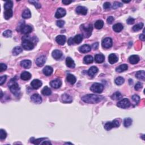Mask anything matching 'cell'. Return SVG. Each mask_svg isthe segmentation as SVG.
I'll use <instances>...</instances> for the list:
<instances>
[{
  "label": "cell",
  "mask_w": 145,
  "mask_h": 145,
  "mask_svg": "<svg viewBox=\"0 0 145 145\" xmlns=\"http://www.w3.org/2000/svg\"><path fill=\"white\" fill-rule=\"evenodd\" d=\"M103 96L94 94H87L83 96L82 100L84 103L89 104H95L101 101L103 99Z\"/></svg>",
  "instance_id": "1"
},
{
  "label": "cell",
  "mask_w": 145,
  "mask_h": 145,
  "mask_svg": "<svg viewBox=\"0 0 145 145\" xmlns=\"http://www.w3.org/2000/svg\"><path fill=\"white\" fill-rule=\"evenodd\" d=\"M9 87L10 90L12 94H14L17 97H18L20 95V89L19 86L18 84L14 81L12 82V80L10 81V84H9Z\"/></svg>",
  "instance_id": "2"
},
{
  "label": "cell",
  "mask_w": 145,
  "mask_h": 145,
  "mask_svg": "<svg viewBox=\"0 0 145 145\" xmlns=\"http://www.w3.org/2000/svg\"><path fill=\"white\" fill-rule=\"evenodd\" d=\"M103 89H104V86L102 84L99 83H95L92 84L90 87V90L91 91L95 93H98V94H100L102 92Z\"/></svg>",
  "instance_id": "3"
},
{
  "label": "cell",
  "mask_w": 145,
  "mask_h": 145,
  "mask_svg": "<svg viewBox=\"0 0 145 145\" xmlns=\"http://www.w3.org/2000/svg\"><path fill=\"white\" fill-rule=\"evenodd\" d=\"M22 45L23 46V49L27 50V51H30V50L34 49V43L29 39H23Z\"/></svg>",
  "instance_id": "4"
},
{
  "label": "cell",
  "mask_w": 145,
  "mask_h": 145,
  "mask_svg": "<svg viewBox=\"0 0 145 145\" xmlns=\"http://www.w3.org/2000/svg\"><path fill=\"white\" fill-rule=\"evenodd\" d=\"M120 125V122L118 120H114L112 122H107L105 124L104 128L107 130H110L113 127H118Z\"/></svg>",
  "instance_id": "5"
},
{
  "label": "cell",
  "mask_w": 145,
  "mask_h": 145,
  "mask_svg": "<svg viewBox=\"0 0 145 145\" xmlns=\"http://www.w3.org/2000/svg\"><path fill=\"white\" fill-rule=\"evenodd\" d=\"M130 105L131 104L130 101H129L128 99H127V98L122 99L121 100L118 101L117 104V106L118 107L123 109L129 108L130 106Z\"/></svg>",
  "instance_id": "6"
},
{
  "label": "cell",
  "mask_w": 145,
  "mask_h": 145,
  "mask_svg": "<svg viewBox=\"0 0 145 145\" xmlns=\"http://www.w3.org/2000/svg\"><path fill=\"white\" fill-rule=\"evenodd\" d=\"M81 27H82V30L84 31L83 33L85 37H89L91 35V32L93 29L92 25H89L88 26H85V25H83Z\"/></svg>",
  "instance_id": "7"
},
{
  "label": "cell",
  "mask_w": 145,
  "mask_h": 145,
  "mask_svg": "<svg viewBox=\"0 0 145 145\" xmlns=\"http://www.w3.org/2000/svg\"><path fill=\"white\" fill-rule=\"evenodd\" d=\"M112 44H113V41H112V39L110 37L105 38L102 41V43H101L103 47L106 48V49L112 47Z\"/></svg>",
  "instance_id": "8"
},
{
  "label": "cell",
  "mask_w": 145,
  "mask_h": 145,
  "mask_svg": "<svg viewBox=\"0 0 145 145\" xmlns=\"http://www.w3.org/2000/svg\"><path fill=\"white\" fill-rule=\"evenodd\" d=\"M20 31L22 32V34H28L31 33L32 31V28L29 25H22L20 26Z\"/></svg>",
  "instance_id": "9"
},
{
  "label": "cell",
  "mask_w": 145,
  "mask_h": 145,
  "mask_svg": "<svg viewBox=\"0 0 145 145\" xmlns=\"http://www.w3.org/2000/svg\"><path fill=\"white\" fill-rule=\"evenodd\" d=\"M50 85L52 87L57 89L61 87L62 85V82L60 79H56L50 82Z\"/></svg>",
  "instance_id": "10"
},
{
  "label": "cell",
  "mask_w": 145,
  "mask_h": 145,
  "mask_svg": "<svg viewBox=\"0 0 145 145\" xmlns=\"http://www.w3.org/2000/svg\"><path fill=\"white\" fill-rule=\"evenodd\" d=\"M31 99L32 102H34V103L37 104H40V103L42 102V98H41V96L37 94H35L32 95L31 97Z\"/></svg>",
  "instance_id": "11"
},
{
  "label": "cell",
  "mask_w": 145,
  "mask_h": 145,
  "mask_svg": "<svg viewBox=\"0 0 145 145\" xmlns=\"http://www.w3.org/2000/svg\"><path fill=\"white\" fill-rule=\"evenodd\" d=\"M46 61V57L42 55V56H39V57L37 58V59L36 60V64L38 66L41 67L44 65Z\"/></svg>",
  "instance_id": "12"
},
{
  "label": "cell",
  "mask_w": 145,
  "mask_h": 145,
  "mask_svg": "<svg viewBox=\"0 0 145 145\" xmlns=\"http://www.w3.org/2000/svg\"><path fill=\"white\" fill-rule=\"evenodd\" d=\"M66 10L65 9H63V8H58L57 10L56 14H55V17H56V18L59 19V18H63L66 15Z\"/></svg>",
  "instance_id": "13"
},
{
  "label": "cell",
  "mask_w": 145,
  "mask_h": 145,
  "mask_svg": "<svg viewBox=\"0 0 145 145\" xmlns=\"http://www.w3.org/2000/svg\"><path fill=\"white\" fill-rule=\"evenodd\" d=\"M31 87L33 88L34 89L37 90L39 89V88L42 86V82L40 80H39V79H34L31 82Z\"/></svg>",
  "instance_id": "14"
},
{
  "label": "cell",
  "mask_w": 145,
  "mask_h": 145,
  "mask_svg": "<svg viewBox=\"0 0 145 145\" xmlns=\"http://www.w3.org/2000/svg\"><path fill=\"white\" fill-rule=\"evenodd\" d=\"M76 13L78 14L85 15L87 13V9L86 7L79 6L76 8Z\"/></svg>",
  "instance_id": "15"
},
{
  "label": "cell",
  "mask_w": 145,
  "mask_h": 145,
  "mask_svg": "<svg viewBox=\"0 0 145 145\" xmlns=\"http://www.w3.org/2000/svg\"><path fill=\"white\" fill-rule=\"evenodd\" d=\"M56 42L61 45H63L66 41V37L64 35H58L56 38Z\"/></svg>",
  "instance_id": "16"
},
{
  "label": "cell",
  "mask_w": 145,
  "mask_h": 145,
  "mask_svg": "<svg viewBox=\"0 0 145 145\" xmlns=\"http://www.w3.org/2000/svg\"><path fill=\"white\" fill-rule=\"evenodd\" d=\"M91 47L88 44H84L79 48V51L80 52L83 53H86L90 52Z\"/></svg>",
  "instance_id": "17"
},
{
  "label": "cell",
  "mask_w": 145,
  "mask_h": 145,
  "mask_svg": "<svg viewBox=\"0 0 145 145\" xmlns=\"http://www.w3.org/2000/svg\"><path fill=\"white\" fill-rule=\"evenodd\" d=\"M31 63H32L30 60H23V61H22L21 62H20V66H21L22 67H23V68L28 69H30L31 68Z\"/></svg>",
  "instance_id": "18"
},
{
  "label": "cell",
  "mask_w": 145,
  "mask_h": 145,
  "mask_svg": "<svg viewBox=\"0 0 145 145\" xmlns=\"http://www.w3.org/2000/svg\"><path fill=\"white\" fill-rule=\"evenodd\" d=\"M99 71L98 70V68L96 66H92L89 69V70H88L87 74L90 77H94V75L97 73V72Z\"/></svg>",
  "instance_id": "19"
},
{
  "label": "cell",
  "mask_w": 145,
  "mask_h": 145,
  "mask_svg": "<svg viewBox=\"0 0 145 145\" xmlns=\"http://www.w3.org/2000/svg\"><path fill=\"white\" fill-rule=\"evenodd\" d=\"M61 99L63 102L64 103H70L72 101V98L67 94H63L61 96Z\"/></svg>",
  "instance_id": "20"
},
{
  "label": "cell",
  "mask_w": 145,
  "mask_h": 145,
  "mask_svg": "<svg viewBox=\"0 0 145 145\" xmlns=\"http://www.w3.org/2000/svg\"><path fill=\"white\" fill-rule=\"evenodd\" d=\"M52 56L54 59L56 60H58L60 59V58L62 56H63V53L61 51L58 49L54 50L52 53Z\"/></svg>",
  "instance_id": "21"
},
{
  "label": "cell",
  "mask_w": 145,
  "mask_h": 145,
  "mask_svg": "<svg viewBox=\"0 0 145 145\" xmlns=\"http://www.w3.org/2000/svg\"><path fill=\"white\" fill-rule=\"evenodd\" d=\"M108 61L110 64H114L118 61V57L115 54L112 53L109 55L108 56Z\"/></svg>",
  "instance_id": "22"
},
{
  "label": "cell",
  "mask_w": 145,
  "mask_h": 145,
  "mask_svg": "<svg viewBox=\"0 0 145 145\" xmlns=\"http://www.w3.org/2000/svg\"><path fill=\"white\" fill-rule=\"evenodd\" d=\"M129 63L133 65L136 64L139 61V57L137 55H132L129 58Z\"/></svg>",
  "instance_id": "23"
},
{
  "label": "cell",
  "mask_w": 145,
  "mask_h": 145,
  "mask_svg": "<svg viewBox=\"0 0 145 145\" xmlns=\"http://www.w3.org/2000/svg\"><path fill=\"white\" fill-rule=\"evenodd\" d=\"M31 78V74L28 72H23L20 74V78L23 81L30 80Z\"/></svg>",
  "instance_id": "24"
},
{
  "label": "cell",
  "mask_w": 145,
  "mask_h": 145,
  "mask_svg": "<svg viewBox=\"0 0 145 145\" xmlns=\"http://www.w3.org/2000/svg\"><path fill=\"white\" fill-rule=\"evenodd\" d=\"M53 72V68L50 66H46L45 68L43 69V72L44 75L46 76H49L51 75Z\"/></svg>",
  "instance_id": "25"
},
{
  "label": "cell",
  "mask_w": 145,
  "mask_h": 145,
  "mask_svg": "<svg viewBox=\"0 0 145 145\" xmlns=\"http://www.w3.org/2000/svg\"><path fill=\"white\" fill-rule=\"evenodd\" d=\"M104 56L102 54H97L95 56V61L96 63H102L104 61Z\"/></svg>",
  "instance_id": "26"
},
{
  "label": "cell",
  "mask_w": 145,
  "mask_h": 145,
  "mask_svg": "<svg viewBox=\"0 0 145 145\" xmlns=\"http://www.w3.org/2000/svg\"><path fill=\"white\" fill-rule=\"evenodd\" d=\"M66 66L70 68H74L75 66V63L71 57H67L66 59Z\"/></svg>",
  "instance_id": "27"
},
{
  "label": "cell",
  "mask_w": 145,
  "mask_h": 145,
  "mask_svg": "<svg viewBox=\"0 0 145 145\" xmlns=\"http://www.w3.org/2000/svg\"><path fill=\"white\" fill-rule=\"evenodd\" d=\"M67 81L70 83L71 84H74L77 81V79H76V77L74 75L71 74H68L66 77Z\"/></svg>",
  "instance_id": "28"
},
{
  "label": "cell",
  "mask_w": 145,
  "mask_h": 145,
  "mask_svg": "<svg viewBox=\"0 0 145 145\" xmlns=\"http://www.w3.org/2000/svg\"><path fill=\"white\" fill-rule=\"evenodd\" d=\"M124 26L121 23H117L113 25V30L116 32H120L123 30Z\"/></svg>",
  "instance_id": "29"
},
{
  "label": "cell",
  "mask_w": 145,
  "mask_h": 145,
  "mask_svg": "<svg viewBox=\"0 0 145 145\" xmlns=\"http://www.w3.org/2000/svg\"><path fill=\"white\" fill-rule=\"evenodd\" d=\"M127 69H128V66L127 64H122L117 67L116 69V71L117 72H122L127 70Z\"/></svg>",
  "instance_id": "30"
},
{
  "label": "cell",
  "mask_w": 145,
  "mask_h": 145,
  "mask_svg": "<svg viewBox=\"0 0 145 145\" xmlns=\"http://www.w3.org/2000/svg\"><path fill=\"white\" fill-rule=\"evenodd\" d=\"M22 16L24 19H29L31 18V13L30 10L28 9H26L24 10L23 13H22Z\"/></svg>",
  "instance_id": "31"
},
{
  "label": "cell",
  "mask_w": 145,
  "mask_h": 145,
  "mask_svg": "<svg viewBox=\"0 0 145 145\" xmlns=\"http://www.w3.org/2000/svg\"><path fill=\"white\" fill-rule=\"evenodd\" d=\"M93 61H94V58L90 55L86 56L83 58V63L86 64H90L93 63Z\"/></svg>",
  "instance_id": "32"
},
{
  "label": "cell",
  "mask_w": 145,
  "mask_h": 145,
  "mask_svg": "<svg viewBox=\"0 0 145 145\" xmlns=\"http://www.w3.org/2000/svg\"><path fill=\"white\" fill-rule=\"evenodd\" d=\"M41 94L44 96H49L51 95L52 91L48 86H45L43 88L42 91H41Z\"/></svg>",
  "instance_id": "33"
},
{
  "label": "cell",
  "mask_w": 145,
  "mask_h": 145,
  "mask_svg": "<svg viewBox=\"0 0 145 145\" xmlns=\"http://www.w3.org/2000/svg\"><path fill=\"white\" fill-rule=\"evenodd\" d=\"M13 10L11 9L7 10L4 13L5 19L6 20H9L10 18H11L12 16H13Z\"/></svg>",
  "instance_id": "34"
},
{
  "label": "cell",
  "mask_w": 145,
  "mask_h": 145,
  "mask_svg": "<svg viewBox=\"0 0 145 145\" xmlns=\"http://www.w3.org/2000/svg\"><path fill=\"white\" fill-rule=\"evenodd\" d=\"M136 77L137 79H141V80H145V72L144 70L138 72L136 74Z\"/></svg>",
  "instance_id": "35"
},
{
  "label": "cell",
  "mask_w": 145,
  "mask_h": 145,
  "mask_svg": "<svg viewBox=\"0 0 145 145\" xmlns=\"http://www.w3.org/2000/svg\"><path fill=\"white\" fill-rule=\"evenodd\" d=\"M112 99L113 100H120L122 98V95L120 92H116L111 96Z\"/></svg>",
  "instance_id": "36"
},
{
  "label": "cell",
  "mask_w": 145,
  "mask_h": 145,
  "mask_svg": "<svg viewBox=\"0 0 145 145\" xmlns=\"http://www.w3.org/2000/svg\"><path fill=\"white\" fill-rule=\"evenodd\" d=\"M23 49L20 46H15L13 50V54L14 56H17L19 54H20V53L22 52Z\"/></svg>",
  "instance_id": "37"
},
{
  "label": "cell",
  "mask_w": 145,
  "mask_h": 145,
  "mask_svg": "<svg viewBox=\"0 0 145 145\" xmlns=\"http://www.w3.org/2000/svg\"><path fill=\"white\" fill-rule=\"evenodd\" d=\"M103 26H104V22L101 20H98L95 23V27L98 30L102 28Z\"/></svg>",
  "instance_id": "38"
},
{
  "label": "cell",
  "mask_w": 145,
  "mask_h": 145,
  "mask_svg": "<svg viewBox=\"0 0 145 145\" xmlns=\"http://www.w3.org/2000/svg\"><path fill=\"white\" fill-rule=\"evenodd\" d=\"M132 122H133V120L132 118H126L124 119V127H130V126L132 125Z\"/></svg>",
  "instance_id": "39"
},
{
  "label": "cell",
  "mask_w": 145,
  "mask_h": 145,
  "mask_svg": "<svg viewBox=\"0 0 145 145\" xmlns=\"http://www.w3.org/2000/svg\"><path fill=\"white\" fill-rule=\"evenodd\" d=\"M47 138H39V139H34V138H32L31 139V142L32 143V144H34L35 145H39L41 144V142H42L43 141H44Z\"/></svg>",
  "instance_id": "40"
},
{
  "label": "cell",
  "mask_w": 145,
  "mask_h": 145,
  "mask_svg": "<svg viewBox=\"0 0 145 145\" xmlns=\"http://www.w3.org/2000/svg\"><path fill=\"white\" fill-rule=\"evenodd\" d=\"M74 42L75 43V44H80V43L82 42L83 40V37L82 36L80 35V34H78V35H77L75 37L73 38Z\"/></svg>",
  "instance_id": "41"
},
{
  "label": "cell",
  "mask_w": 145,
  "mask_h": 145,
  "mask_svg": "<svg viewBox=\"0 0 145 145\" xmlns=\"http://www.w3.org/2000/svg\"><path fill=\"white\" fill-rule=\"evenodd\" d=\"M144 23H139L137 25H136L135 26H134L133 27V30L134 31H138L141 30L143 27H144Z\"/></svg>",
  "instance_id": "42"
},
{
  "label": "cell",
  "mask_w": 145,
  "mask_h": 145,
  "mask_svg": "<svg viewBox=\"0 0 145 145\" xmlns=\"http://www.w3.org/2000/svg\"><path fill=\"white\" fill-rule=\"evenodd\" d=\"M115 83L117 85L120 86V85H122V84L124 83V82H125V79H124V78H122L121 77H118L115 79Z\"/></svg>",
  "instance_id": "43"
},
{
  "label": "cell",
  "mask_w": 145,
  "mask_h": 145,
  "mask_svg": "<svg viewBox=\"0 0 145 145\" xmlns=\"http://www.w3.org/2000/svg\"><path fill=\"white\" fill-rule=\"evenodd\" d=\"M13 2L11 1H6V3H5L4 8L5 9H6V10H10V9H11V8H13Z\"/></svg>",
  "instance_id": "44"
},
{
  "label": "cell",
  "mask_w": 145,
  "mask_h": 145,
  "mask_svg": "<svg viewBox=\"0 0 145 145\" xmlns=\"http://www.w3.org/2000/svg\"><path fill=\"white\" fill-rule=\"evenodd\" d=\"M7 137V133L6 132H5V130L3 129H1L0 130V139L1 140H3V139H5Z\"/></svg>",
  "instance_id": "45"
},
{
  "label": "cell",
  "mask_w": 145,
  "mask_h": 145,
  "mask_svg": "<svg viewBox=\"0 0 145 145\" xmlns=\"http://www.w3.org/2000/svg\"><path fill=\"white\" fill-rule=\"evenodd\" d=\"M132 99L137 105L138 104L139 101H140V97L138 95H134L133 96Z\"/></svg>",
  "instance_id": "46"
},
{
  "label": "cell",
  "mask_w": 145,
  "mask_h": 145,
  "mask_svg": "<svg viewBox=\"0 0 145 145\" xmlns=\"http://www.w3.org/2000/svg\"><path fill=\"white\" fill-rule=\"evenodd\" d=\"M28 2L30 3H32V5H34V6H35L36 8H37V9L41 8V5H40V3L38 1H29Z\"/></svg>",
  "instance_id": "47"
},
{
  "label": "cell",
  "mask_w": 145,
  "mask_h": 145,
  "mask_svg": "<svg viewBox=\"0 0 145 145\" xmlns=\"http://www.w3.org/2000/svg\"><path fill=\"white\" fill-rule=\"evenodd\" d=\"M12 35V31L11 30H6L5 31L3 32V36H4V37H10Z\"/></svg>",
  "instance_id": "48"
},
{
  "label": "cell",
  "mask_w": 145,
  "mask_h": 145,
  "mask_svg": "<svg viewBox=\"0 0 145 145\" xmlns=\"http://www.w3.org/2000/svg\"><path fill=\"white\" fill-rule=\"evenodd\" d=\"M122 6V3L121 2H115L113 3V6H112V8L113 9H116L118 8H120V7Z\"/></svg>",
  "instance_id": "49"
},
{
  "label": "cell",
  "mask_w": 145,
  "mask_h": 145,
  "mask_svg": "<svg viewBox=\"0 0 145 145\" xmlns=\"http://www.w3.org/2000/svg\"><path fill=\"white\" fill-rule=\"evenodd\" d=\"M143 87V84L141 82H138L136 83V84L135 85V87H134V89L136 91H139V90H141L142 88Z\"/></svg>",
  "instance_id": "50"
},
{
  "label": "cell",
  "mask_w": 145,
  "mask_h": 145,
  "mask_svg": "<svg viewBox=\"0 0 145 145\" xmlns=\"http://www.w3.org/2000/svg\"><path fill=\"white\" fill-rule=\"evenodd\" d=\"M56 25L58 27L62 28L63 27V26L65 25V21H63V20H59L56 22Z\"/></svg>",
  "instance_id": "51"
},
{
  "label": "cell",
  "mask_w": 145,
  "mask_h": 145,
  "mask_svg": "<svg viewBox=\"0 0 145 145\" xmlns=\"http://www.w3.org/2000/svg\"><path fill=\"white\" fill-rule=\"evenodd\" d=\"M6 79H7V76L5 75L1 77V78H0V85H2V84L6 82Z\"/></svg>",
  "instance_id": "52"
},
{
  "label": "cell",
  "mask_w": 145,
  "mask_h": 145,
  "mask_svg": "<svg viewBox=\"0 0 145 145\" xmlns=\"http://www.w3.org/2000/svg\"><path fill=\"white\" fill-rule=\"evenodd\" d=\"M110 7H111V5H110V3L108 2H105L104 5H103V8H104L105 10L109 9Z\"/></svg>",
  "instance_id": "53"
},
{
  "label": "cell",
  "mask_w": 145,
  "mask_h": 145,
  "mask_svg": "<svg viewBox=\"0 0 145 145\" xmlns=\"http://www.w3.org/2000/svg\"><path fill=\"white\" fill-rule=\"evenodd\" d=\"M134 21H135V20H134V18H129L128 19H127V23L128 24V25H132V24H133L134 23Z\"/></svg>",
  "instance_id": "54"
},
{
  "label": "cell",
  "mask_w": 145,
  "mask_h": 145,
  "mask_svg": "<svg viewBox=\"0 0 145 145\" xmlns=\"http://www.w3.org/2000/svg\"><path fill=\"white\" fill-rule=\"evenodd\" d=\"M114 20H115V19H114L113 17H112V16H110V17H109L108 18H107V23L108 24H109V25H110V24H112V23H113V22L114 21Z\"/></svg>",
  "instance_id": "55"
},
{
  "label": "cell",
  "mask_w": 145,
  "mask_h": 145,
  "mask_svg": "<svg viewBox=\"0 0 145 145\" xmlns=\"http://www.w3.org/2000/svg\"><path fill=\"white\" fill-rule=\"evenodd\" d=\"M7 69V66L5 63H1V72H2Z\"/></svg>",
  "instance_id": "56"
},
{
  "label": "cell",
  "mask_w": 145,
  "mask_h": 145,
  "mask_svg": "<svg viewBox=\"0 0 145 145\" xmlns=\"http://www.w3.org/2000/svg\"><path fill=\"white\" fill-rule=\"evenodd\" d=\"M72 2V1H69V0H63V1H62V2L64 5H69L70 4V3H71Z\"/></svg>",
  "instance_id": "57"
},
{
  "label": "cell",
  "mask_w": 145,
  "mask_h": 145,
  "mask_svg": "<svg viewBox=\"0 0 145 145\" xmlns=\"http://www.w3.org/2000/svg\"><path fill=\"white\" fill-rule=\"evenodd\" d=\"M99 46V43H95L94 44H92V48L94 49H96Z\"/></svg>",
  "instance_id": "58"
},
{
  "label": "cell",
  "mask_w": 145,
  "mask_h": 145,
  "mask_svg": "<svg viewBox=\"0 0 145 145\" xmlns=\"http://www.w3.org/2000/svg\"><path fill=\"white\" fill-rule=\"evenodd\" d=\"M74 42V40H73V38L72 37H70L69 39L68 40V44L70 45H71L72 44H73Z\"/></svg>",
  "instance_id": "59"
},
{
  "label": "cell",
  "mask_w": 145,
  "mask_h": 145,
  "mask_svg": "<svg viewBox=\"0 0 145 145\" xmlns=\"http://www.w3.org/2000/svg\"><path fill=\"white\" fill-rule=\"evenodd\" d=\"M139 39L143 41H145V36L144 34H141V35H140V36H139Z\"/></svg>",
  "instance_id": "60"
},
{
  "label": "cell",
  "mask_w": 145,
  "mask_h": 145,
  "mask_svg": "<svg viewBox=\"0 0 145 145\" xmlns=\"http://www.w3.org/2000/svg\"><path fill=\"white\" fill-rule=\"evenodd\" d=\"M41 144H42V145H52L51 143L48 141H44V142H41Z\"/></svg>",
  "instance_id": "61"
},
{
  "label": "cell",
  "mask_w": 145,
  "mask_h": 145,
  "mask_svg": "<svg viewBox=\"0 0 145 145\" xmlns=\"http://www.w3.org/2000/svg\"><path fill=\"white\" fill-rule=\"evenodd\" d=\"M1 98H2V96H3V94H2V91H1Z\"/></svg>",
  "instance_id": "62"
},
{
  "label": "cell",
  "mask_w": 145,
  "mask_h": 145,
  "mask_svg": "<svg viewBox=\"0 0 145 145\" xmlns=\"http://www.w3.org/2000/svg\"><path fill=\"white\" fill-rule=\"evenodd\" d=\"M123 2H125V3H129V2H130V1H122Z\"/></svg>",
  "instance_id": "63"
},
{
  "label": "cell",
  "mask_w": 145,
  "mask_h": 145,
  "mask_svg": "<svg viewBox=\"0 0 145 145\" xmlns=\"http://www.w3.org/2000/svg\"><path fill=\"white\" fill-rule=\"evenodd\" d=\"M65 144H71V145H72V143H69V142H68V143H65Z\"/></svg>",
  "instance_id": "64"
}]
</instances>
